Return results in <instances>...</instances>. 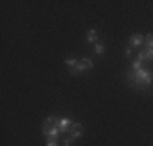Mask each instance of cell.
<instances>
[{
  "label": "cell",
  "mask_w": 153,
  "mask_h": 146,
  "mask_svg": "<svg viewBox=\"0 0 153 146\" xmlns=\"http://www.w3.org/2000/svg\"><path fill=\"white\" fill-rule=\"evenodd\" d=\"M137 58L140 62H143V63H150V62H153V34H152V32L145 36L143 49L138 50Z\"/></svg>",
  "instance_id": "cell-2"
},
{
  "label": "cell",
  "mask_w": 153,
  "mask_h": 146,
  "mask_svg": "<svg viewBox=\"0 0 153 146\" xmlns=\"http://www.w3.org/2000/svg\"><path fill=\"white\" fill-rule=\"evenodd\" d=\"M127 81L130 86L137 88V89H148L153 85V73L147 68H140V70H130L127 73Z\"/></svg>",
  "instance_id": "cell-1"
},
{
  "label": "cell",
  "mask_w": 153,
  "mask_h": 146,
  "mask_svg": "<svg viewBox=\"0 0 153 146\" xmlns=\"http://www.w3.org/2000/svg\"><path fill=\"white\" fill-rule=\"evenodd\" d=\"M46 146H59V141H54V140H47Z\"/></svg>",
  "instance_id": "cell-15"
},
{
  "label": "cell",
  "mask_w": 153,
  "mask_h": 146,
  "mask_svg": "<svg viewBox=\"0 0 153 146\" xmlns=\"http://www.w3.org/2000/svg\"><path fill=\"white\" fill-rule=\"evenodd\" d=\"M94 52H96L98 55H104V52H106L104 44L103 42H96V44H94Z\"/></svg>",
  "instance_id": "cell-10"
},
{
  "label": "cell",
  "mask_w": 153,
  "mask_h": 146,
  "mask_svg": "<svg viewBox=\"0 0 153 146\" xmlns=\"http://www.w3.org/2000/svg\"><path fill=\"white\" fill-rule=\"evenodd\" d=\"M124 54H126V57H127V58H129L130 55H132V47H130V46H129V47H126V50H124Z\"/></svg>",
  "instance_id": "cell-14"
},
{
  "label": "cell",
  "mask_w": 153,
  "mask_h": 146,
  "mask_svg": "<svg viewBox=\"0 0 153 146\" xmlns=\"http://www.w3.org/2000/svg\"><path fill=\"white\" fill-rule=\"evenodd\" d=\"M93 67H94V63H93L91 58H82V60H78L76 67L72 68V70H68V72H70V75H80V73H83V72L91 70Z\"/></svg>",
  "instance_id": "cell-3"
},
{
  "label": "cell",
  "mask_w": 153,
  "mask_h": 146,
  "mask_svg": "<svg viewBox=\"0 0 153 146\" xmlns=\"http://www.w3.org/2000/svg\"><path fill=\"white\" fill-rule=\"evenodd\" d=\"M56 117H52V115H49L47 119L44 120V123H42V133H46L47 130L51 128V127H54V123H56Z\"/></svg>",
  "instance_id": "cell-9"
},
{
  "label": "cell",
  "mask_w": 153,
  "mask_h": 146,
  "mask_svg": "<svg viewBox=\"0 0 153 146\" xmlns=\"http://www.w3.org/2000/svg\"><path fill=\"white\" fill-rule=\"evenodd\" d=\"M129 42H130V47H132V49H134V47H137V49H138V47H142L145 44V36L138 34V32H137V34H132V36H130V39H129Z\"/></svg>",
  "instance_id": "cell-7"
},
{
  "label": "cell",
  "mask_w": 153,
  "mask_h": 146,
  "mask_svg": "<svg viewBox=\"0 0 153 146\" xmlns=\"http://www.w3.org/2000/svg\"><path fill=\"white\" fill-rule=\"evenodd\" d=\"M140 68H143V62H140L137 58V60L132 62V70H140Z\"/></svg>",
  "instance_id": "cell-12"
},
{
  "label": "cell",
  "mask_w": 153,
  "mask_h": 146,
  "mask_svg": "<svg viewBox=\"0 0 153 146\" xmlns=\"http://www.w3.org/2000/svg\"><path fill=\"white\" fill-rule=\"evenodd\" d=\"M76 63H78V60H76V58H74V57H68V58H65V65H67L68 68H75L76 67Z\"/></svg>",
  "instance_id": "cell-11"
},
{
  "label": "cell",
  "mask_w": 153,
  "mask_h": 146,
  "mask_svg": "<svg viewBox=\"0 0 153 146\" xmlns=\"http://www.w3.org/2000/svg\"><path fill=\"white\" fill-rule=\"evenodd\" d=\"M72 123H74V122H72L68 117H60V119L56 120V125H57V128L60 130V133H67V131L70 130Z\"/></svg>",
  "instance_id": "cell-4"
},
{
  "label": "cell",
  "mask_w": 153,
  "mask_h": 146,
  "mask_svg": "<svg viewBox=\"0 0 153 146\" xmlns=\"http://www.w3.org/2000/svg\"><path fill=\"white\" fill-rule=\"evenodd\" d=\"M86 42H88V44H96V42H100L96 29H88V32H86Z\"/></svg>",
  "instance_id": "cell-8"
},
{
  "label": "cell",
  "mask_w": 153,
  "mask_h": 146,
  "mask_svg": "<svg viewBox=\"0 0 153 146\" xmlns=\"http://www.w3.org/2000/svg\"><path fill=\"white\" fill-rule=\"evenodd\" d=\"M68 133H70V136L74 138V140L82 138V135H83V125H82V123H72Z\"/></svg>",
  "instance_id": "cell-6"
},
{
  "label": "cell",
  "mask_w": 153,
  "mask_h": 146,
  "mask_svg": "<svg viewBox=\"0 0 153 146\" xmlns=\"http://www.w3.org/2000/svg\"><path fill=\"white\" fill-rule=\"evenodd\" d=\"M46 136V140H54V141H59L60 138V130L57 128V125L54 123V127H51L49 130L46 131V133H42Z\"/></svg>",
  "instance_id": "cell-5"
},
{
  "label": "cell",
  "mask_w": 153,
  "mask_h": 146,
  "mask_svg": "<svg viewBox=\"0 0 153 146\" xmlns=\"http://www.w3.org/2000/svg\"><path fill=\"white\" fill-rule=\"evenodd\" d=\"M72 141H74V138H72V136H65L64 138V146H70Z\"/></svg>",
  "instance_id": "cell-13"
}]
</instances>
